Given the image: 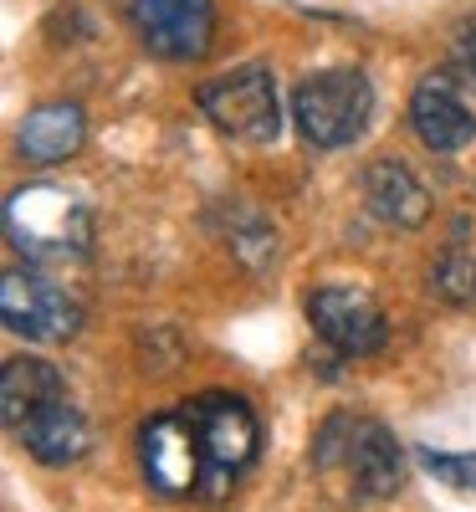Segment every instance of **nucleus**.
Returning <instances> with one entry per match:
<instances>
[{"label": "nucleus", "mask_w": 476, "mask_h": 512, "mask_svg": "<svg viewBox=\"0 0 476 512\" xmlns=\"http://www.w3.org/2000/svg\"><path fill=\"white\" fill-rule=\"evenodd\" d=\"M456 72H461L466 88H476V26L461 31V41H456Z\"/></svg>", "instance_id": "a211bd4d"}, {"label": "nucleus", "mask_w": 476, "mask_h": 512, "mask_svg": "<svg viewBox=\"0 0 476 512\" xmlns=\"http://www.w3.org/2000/svg\"><path fill=\"white\" fill-rule=\"evenodd\" d=\"M185 420L195 431V446H200V466H205V482H200V497L205 502H221L241 472L256 461L262 451V425H256V410L231 395V390H205V395H190L185 405Z\"/></svg>", "instance_id": "f03ea898"}, {"label": "nucleus", "mask_w": 476, "mask_h": 512, "mask_svg": "<svg viewBox=\"0 0 476 512\" xmlns=\"http://www.w3.org/2000/svg\"><path fill=\"white\" fill-rule=\"evenodd\" d=\"M343 466L354 472V487L364 497H395L400 492V441L384 431L379 420H349V441H343Z\"/></svg>", "instance_id": "9b49d317"}, {"label": "nucleus", "mask_w": 476, "mask_h": 512, "mask_svg": "<svg viewBox=\"0 0 476 512\" xmlns=\"http://www.w3.org/2000/svg\"><path fill=\"white\" fill-rule=\"evenodd\" d=\"M6 236L36 267H67L93 251V210L62 185H21L6 200Z\"/></svg>", "instance_id": "f257e3e1"}, {"label": "nucleus", "mask_w": 476, "mask_h": 512, "mask_svg": "<svg viewBox=\"0 0 476 512\" xmlns=\"http://www.w3.org/2000/svg\"><path fill=\"white\" fill-rule=\"evenodd\" d=\"M128 26L164 62H200L215 41L210 0H128Z\"/></svg>", "instance_id": "423d86ee"}, {"label": "nucleus", "mask_w": 476, "mask_h": 512, "mask_svg": "<svg viewBox=\"0 0 476 512\" xmlns=\"http://www.w3.org/2000/svg\"><path fill=\"white\" fill-rule=\"evenodd\" d=\"M430 287H436V297H446V303L471 308L476 303V256L466 246H446L441 262L430 267Z\"/></svg>", "instance_id": "2eb2a0df"}, {"label": "nucleus", "mask_w": 476, "mask_h": 512, "mask_svg": "<svg viewBox=\"0 0 476 512\" xmlns=\"http://www.w3.org/2000/svg\"><path fill=\"white\" fill-rule=\"evenodd\" d=\"M139 466H144V482L164 497H200L205 482V466H200V446L185 410H164L154 420H144L139 431Z\"/></svg>", "instance_id": "0eeeda50"}, {"label": "nucleus", "mask_w": 476, "mask_h": 512, "mask_svg": "<svg viewBox=\"0 0 476 512\" xmlns=\"http://www.w3.org/2000/svg\"><path fill=\"white\" fill-rule=\"evenodd\" d=\"M308 318L318 328V338L343 354V359H364V354H379L384 338H389V323L379 313V303L359 287H318L308 297Z\"/></svg>", "instance_id": "6e6552de"}, {"label": "nucleus", "mask_w": 476, "mask_h": 512, "mask_svg": "<svg viewBox=\"0 0 476 512\" xmlns=\"http://www.w3.org/2000/svg\"><path fill=\"white\" fill-rule=\"evenodd\" d=\"M200 113L210 118V128H221L236 144H272L282 128V108H277V82L267 67H236L226 77H215L200 88Z\"/></svg>", "instance_id": "20e7f679"}, {"label": "nucleus", "mask_w": 476, "mask_h": 512, "mask_svg": "<svg viewBox=\"0 0 476 512\" xmlns=\"http://www.w3.org/2000/svg\"><path fill=\"white\" fill-rule=\"evenodd\" d=\"M16 441H21L26 456H36L41 466H72V461L88 456L93 431H88V420H82V410H77L67 395H57V400H47L41 410H31V415L16 425Z\"/></svg>", "instance_id": "9d476101"}, {"label": "nucleus", "mask_w": 476, "mask_h": 512, "mask_svg": "<svg viewBox=\"0 0 476 512\" xmlns=\"http://www.w3.org/2000/svg\"><path fill=\"white\" fill-rule=\"evenodd\" d=\"M57 395H67V384L47 359H6V369H0V420H6L11 431L31 410H41Z\"/></svg>", "instance_id": "4468645a"}, {"label": "nucleus", "mask_w": 476, "mask_h": 512, "mask_svg": "<svg viewBox=\"0 0 476 512\" xmlns=\"http://www.w3.org/2000/svg\"><path fill=\"white\" fill-rule=\"evenodd\" d=\"M364 200H369V210L384 226H400V231H415L430 216L425 185L410 175V164H400V159H374L364 169Z\"/></svg>", "instance_id": "f8f14e48"}, {"label": "nucleus", "mask_w": 476, "mask_h": 512, "mask_svg": "<svg viewBox=\"0 0 476 512\" xmlns=\"http://www.w3.org/2000/svg\"><path fill=\"white\" fill-rule=\"evenodd\" d=\"M420 466L436 482L456 487V492H476V456H451V451H430L420 446Z\"/></svg>", "instance_id": "f3484780"}, {"label": "nucleus", "mask_w": 476, "mask_h": 512, "mask_svg": "<svg viewBox=\"0 0 476 512\" xmlns=\"http://www.w3.org/2000/svg\"><path fill=\"white\" fill-rule=\"evenodd\" d=\"M374 113V82L359 67H328L313 72L308 82H297L292 93V118L297 134L313 149H343L354 144Z\"/></svg>", "instance_id": "7ed1b4c3"}, {"label": "nucleus", "mask_w": 476, "mask_h": 512, "mask_svg": "<svg viewBox=\"0 0 476 512\" xmlns=\"http://www.w3.org/2000/svg\"><path fill=\"white\" fill-rule=\"evenodd\" d=\"M410 128L430 154H456L476 139V118L456 93V77L446 72L420 77V88L410 93Z\"/></svg>", "instance_id": "1a4fd4ad"}, {"label": "nucleus", "mask_w": 476, "mask_h": 512, "mask_svg": "<svg viewBox=\"0 0 476 512\" xmlns=\"http://www.w3.org/2000/svg\"><path fill=\"white\" fill-rule=\"evenodd\" d=\"M0 318H6L11 333L31 338V344H67V338L82 328L77 297L62 282L21 272V267H11L6 277H0Z\"/></svg>", "instance_id": "39448f33"}, {"label": "nucleus", "mask_w": 476, "mask_h": 512, "mask_svg": "<svg viewBox=\"0 0 476 512\" xmlns=\"http://www.w3.org/2000/svg\"><path fill=\"white\" fill-rule=\"evenodd\" d=\"M82 139H88V118H82L77 103H41L26 113L16 149L26 164H62L82 149Z\"/></svg>", "instance_id": "ddd939ff"}, {"label": "nucleus", "mask_w": 476, "mask_h": 512, "mask_svg": "<svg viewBox=\"0 0 476 512\" xmlns=\"http://www.w3.org/2000/svg\"><path fill=\"white\" fill-rule=\"evenodd\" d=\"M231 246L241 251V262L246 267H262L267 256L277 251V236L262 216H251V210H241V226H231Z\"/></svg>", "instance_id": "dca6fc26"}]
</instances>
